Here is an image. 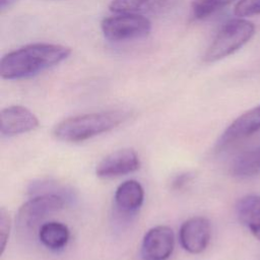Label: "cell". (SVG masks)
Masks as SVG:
<instances>
[{"label":"cell","mask_w":260,"mask_h":260,"mask_svg":"<svg viewBox=\"0 0 260 260\" xmlns=\"http://www.w3.org/2000/svg\"><path fill=\"white\" fill-rule=\"evenodd\" d=\"M70 54V48L59 44L26 45L2 57L0 75L9 80L28 78L61 63Z\"/></svg>","instance_id":"cell-1"},{"label":"cell","mask_w":260,"mask_h":260,"mask_svg":"<svg viewBox=\"0 0 260 260\" xmlns=\"http://www.w3.org/2000/svg\"><path fill=\"white\" fill-rule=\"evenodd\" d=\"M128 116L125 111L113 110L69 117L55 126L53 135L61 141L81 142L116 128Z\"/></svg>","instance_id":"cell-2"},{"label":"cell","mask_w":260,"mask_h":260,"mask_svg":"<svg viewBox=\"0 0 260 260\" xmlns=\"http://www.w3.org/2000/svg\"><path fill=\"white\" fill-rule=\"evenodd\" d=\"M255 34V25L244 18L225 22L207 48L203 60L211 63L228 57L247 44Z\"/></svg>","instance_id":"cell-3"},{"label":"cell","mask_w":260,"mask_h":260,"mask_svg":"<svg viewBox=\"0 0 260 260\" xmlns=\"http://www.w3.org/2000/svg\"><path fill=\"white\" fill-rule=\"evenodd\" d=\"M101 28L107 40L125 42L145 38L151 30V22L141 14L119 13L105 18Z\"/></svg>","instance_id":"cell-4"},{"label":"cell","mask_w":260,"mask_h":260,"mask_svg":"<svg viewBox=\"0 0 260 260\" xmlns=\"http://www.w3.org/2000/svg\"><path fill=\"white\" fill-rule=\"evenodd\" d=\"M64 206L62 196L55 193H45L38 195L18 209L16 215V225L19 231H29L35 229L40 221L49 214L59 211Z\"/></svg>","instance_id":"cell-5"},{"label":"cell","mask_w":260,"mask_h":260,"mask_svg":"<svg viewBox=\"0 0 260 260\" xmlns=\"http://www.w3.org/2000/svg\"><path fill=\"white\" fill-rule=\"evenodd\" d=\"M175 247V235L167 225L151 228L144 235L141 255L144 260H167Z\"/></svg>","instance_id":"cell-6"},{"label":"cell","mask_w":260,"mask_h":260,"mask_svg":"<svg viewBox=\"0 0 260 260\" xmlns=\"http://www.w3.org/2000/svg\"><path fill=\"white\" fill-rule=\"evenodd\" d=\"M210 237L209 220L203 216H193L187 219L183 222L179 232L182 247L192 254L203 252L209 244Z\"/></svg>","instance_id":"cell-7"},{"label":"cell","mask_w":260,"mask_h":260,"mask_svg":"<svg viewBox=\"0 0 260 260\" xmlns=\"http://www.w3.org/2000/svg\"><path fill=\"white\" fill-rule=\"evenodd\" d=\"M140 167L136 151L132 148H123L111 152L96 166L95 173L100 178H114L135 172Z\"/></svg>","instance_id":"cell-8"},{"label":"cell","mask_w":260,"mask_h":260,"mask_svg":"<svg viewBox=\"0 0 260 260\" xmlns=\"http://www.w3.org/2000/svg\"><path fill=\"white\" fill-rule=\"evenodd\" d=\"M38 126V118L25 107L10 106L0 113V132L4 136L26 133Z\"/></svg>","instance_id":"cell-9"},{"label":"cell","mask_w":260,"mask_h":260,"mask_svg":"<svg viewBox=\"0 0 260 260\" xmlns=\"http://www.w3.org/2000/svg\"><path fill=\"white\" fill-rule=\"evenodd\" d=\"M260 130V106L243 113L224 130L217 141V147L223 148L238 140L251 136Z\"/></svg>","instance_id":"cell-10"},{"label":"cell","mask_w":260,"mask_h":260,"mask_svg":"<svg viewBox=\"0 0 260 260\" xmlns=\"http://www.w3.org/2000/svg\"><path fill=\"white\" fill-rule=\"evenodd\" d=\"M179 0H113L110 10L116 13H158L172 8Z\"/></svg>","instance_id":"cell-11"},{"label":"cell","mask_w":260,"mask_h":260,"mask_svg":"<svg viewBox=\"0 0 260 260\" xmlns=\"http://www.w3.org/2000/svg\"><path fill=\"white\" fill-rule=\"evenodd\" d=\"M144 191L139 182L128 180L119 185L115 192V204L122 212L136 211L143 203Z\"/></svg>","instance_id":"cell-12"},{"label":"cell","mask_w":260,"mask_h":260,"mask_svg":"<svg viewBox=\"0 0 260 260\" xmlns=\"http://www.w3.org/2000/svg\"><path fill=\"white\" fill-rule=\"evenodd\" d=\"M237 214L240 221L260 240V196L247 195L239 200Z\"/></svg>","instance_id":"cell-13"},{"label":"cell","mask_w":260,"mask_h":260,"mask_svg":"<svg viewBox=\"0 0 260 260\" xmlns=\"http://www.w3.org/2000/svg\"><path fill=\"white\" fill-rule=\"evenodd\" d=\"M70 233L64 223L49 221L40 226L39 239L41 243L50 250H60L64 248L69 240Z\"/></svg>","instance_id":"cell-14"},{"label":"cell","mask_w":260,"mask_h":260,"mask_svg":"<svg viewBox=\"0 0 260 260\" xmlns=\"http://www.w3.org/2000/svg\"><path fill=\"white\" fill-rule=\"evenodd\" d=\"M232 174L239 178L252 177L260 173V147L247 150L238 155L231 168Z\"/></svg>","instance_id":"cell-15"},{"label":"cell","mask_w":260,"mask_h":260,"mask_svg":"<svg viewBox=\"0 0 260 260\" xmlns=\"http://www.w3.org/2000/svg\"><path fill=\"white\" fill-rule=\"evenodd\" d=\"M220 10L214 0H192L191 12L195 19H205Z\"/></svg>","instance_id":"cell-16"},{"label":"cell","mask_w":260,"mask_h":260,"mask_svg":"<svg viewBox=\"0 0 260 260\" xmlns=\"http://www.w3.org/2000/svg\"><path fill=\"white\" fill-rule=\"evenodd\" d=\"M238 17H249L260 14V0H239L234 8Z\"/></svg>","instance_id":"cell-17"},{"label":"cell","mask_w":260,"mask_h":260,"mask_svg":"<svg viewBox=\"0 0 260 260\" xmlns=\"http://www.w3.org/2000/svg\"><path fill=\"white\" fill-rule=\"evenodd\" d=\"M10 231V217L8 212L1 208L0 210V242H1V253H3Z\"/></svg>","instance_id":"cell-18"},{"label":"cell","mask_w":260,"mask_h":260,"mask_svg":"<svg viewBox=\"0 0 260 260\" xmlns=\"http://www.w3.org/2000/svg\"><path fill=\"white\" fill-rule=\"evenodd\" d=\"M17 0H0V10L4 12V10L11 7Z\"/></svg>","instance_id":"cell-19"},{"label":"cell","mask_w":260,"mask_h":260,"mask_svg":"<svg viewBox=\"0 0 260 260\" xmlns=\"http://www.w3.org/2000/svg\"><path fill=\"white\" fill-rule=\"evenodd\" d=\"M235 0H214V2L216 3V5L218 6L219 9H222L223 7H225L226 5L231 4L232 2H234Z\"/></svg>","instance_id":"cell-20"}]
</instances>
